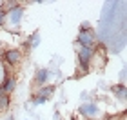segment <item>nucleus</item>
<instances>
[{"mask_svg":"<svg viewBox=\"0 0 127 120\" xmlns=\"http://www.w3.org/2000/svg\"><path fill=\"white\" fill-rule=\"evenodd\" d=\"M76 113H78V115L82 117L84 120H103V118H105V113H103V109L96 104V102H93V100L82 102Z\"/></svg>","mask_w":127,"mask_h":120,"instance_id":"obj_2","label":"nucleus"},{"mask_svg":"<svg viewBox=\"0 0 127 120\" xmlns=\"http://www.w3.org/2000/svg\"><path fill=\"white\" fill-rule=\"evenodd\" d=\"M124 78H125V69H122V71H120V80H122L120 84H124Z\"/></svg>","mask_w":127,"mask_h":120,"instance_id":"obj_14","label":"nucleus"},{"mask_svg":"<svg viewBox=\"0 0 127 120\" xmlns=\"http://www.w3.org/2000/svg\"><path fill=\"white\" fill-rule=\"evenodd\" d=\"M49 80H51V71L47 69V67H38V69L34 71L33 82H34V85H36V87H42V85L49 84Z\"/></svg>","mask_w":127,"mask_h":120,"instance_id":"obj_5","label":"nucleus"},{"mask_svg":"<svg viewBox=\"0 0 127 120\" xmlns=\"http://www.w3.org/2000/svg\"><path fill=\"white\" fill-rule=\"evenodd\" d=\"M45 102H47V100H45V98H42V96H38V95H33V96H31V106H33V107L44 106Z\"/></svg>","mask_w":127,"mask_h":120,"instance_id":"obj_11","label":"nucleus"},{"mask_svg":"<svg viewBox=\"0 0 127 120\" xmlns=\"http://www.w3.org/2000/svg\"><path fill=\"white\" fill-rule=\"evenodd\" d=\"M2 58H4V64L7 67H15L22 62V51L18 47H7L4 51Z\"/></svg>","mask_w":127,"mask_h":120,"instance_id":"obj_3","label":"nucleus"},{"mask_svg":"<svg viewBox=\"0 0 127 120\" xmlns=\"http://www.w3.org/2000/svg\"><path fill=\"white\" fill-rule=\"evenodd\" d=\"M4 9H5V26H9L11 31H16L24 20L26 5L18 2H5Z\"/></svg>","mask_w":127,"mask_h":120,"instance_id":"obj_1","label":"nucleus"},{"mask_svg":"<svg viewBox=\"0 0 127 120\" xmlns=\"http://www.w3.org/2000/svg\"><path fill=\"white\" fill-rule=\"evenodd\" d=\"M0 89L4 91V95L11 96V95L15 93V89H16V78L13 75H7V77L2 80V84H0Z\"/></svg>","mask_w":127,"mask_h":120,"instance_id":"obj_6","label":"nucleus"},{"mask_svg":"<svg viewBox=\"0 0 127 120\" xmlns=\"http://www.w3.org/2000/svg\"><path fill=\"white\" fill-rule=\"evenodd\" d=\"M40 42H42V35H40L38 31H34V33H31V35L26 38L24 47L26 49H36L38 45H40Z\"/></svg>","mask_w":127,"mask_h":120,"instance_id":"obj_9","label":"nucleus"},{"mask_svg":"<svg viewBox=\"0 0 127 120\" xmlns=\"http://www.w3.org/2000/svg\"><path fill=\"white\" fill-rule=\"evenodd\" d=\"M7 120H15V117H9V118H7Z\"/></svg>","mask_w":127,"mask_h":120,"instance_id":"obj_17","label":"nucleus"},{"mask_svg":"<svg viewBox=\"0 0 127 120\" xmlns=\"http://www.w3.org/2000/svg\"><path fill=\"white\" fill-rule=\"evenodd\" d=\"M24 120H31V118H24Z\"/></svg>","mask_w":127,"mask_h":120,"instance_id":"obj_18","label":"nucleus"},{"mask_svg":"<svg viewBox=\"0 0 127 120\" xmlns=\"http://www.w3.org/2000/svg\"><path fill=\"white\" fill-rule=\"evenodd\" d=\"M5 26V9L4 7H0V29Z\"/></svg>","mask_w":127,"mask_h":120,"instance_id":"obj_13","label":"nucleus"},{"mask_svg":"<svg viewBox=\"0 0 127 120\" xmlns=\"http://www.w3.org/2000/svg\"><path fill=\"white\" fill-rule=\"evenodd\" d=\"M95 42H96L95 29H91V31H78V35H76V45L78 47H95Z\"/></svg>","mask_w":127,"mask_h":120,"instance_id":"obj_4","label":"nucleus"},{"mask_svg":"<svg viewBox=\"0 0 127 120\" xmlns=\"http://www.w3.org/2000/svg\"><path fill=\"white\" fill-rule=\"evenodd\" d=\"M55 93H56V85L55 84H45V85H42V87H36V91H34L33 95H38V96H42V98L49 100Z\"/></svg>","mask_w":127,"mask_h":120,"instance_id":"obj_7","label":"nucleus"},{"mask_svg":"<svg viewBox=\"0 0 127 120\" xmlns=\"http://www.w3.org/2000/svg\"><path fill=\"white\" fill-rule=\"evenodd\" d=\"M91 29H93L91 22H87V20H85V22H82V24H80V29H78V31H91Z\"/></svg>","mask_w":127,"mask_h":120,"instance_id":"obj_12","label":"nucleus"},{"mask_svg":"<svg viewBox=\"0 0 127 120\" xmlns=\"http://www.w3.org/2000/svg\"><path fill=\"white\" fill-rule=\"evenodd\" d=\"M9 106H11V96L4 95L2 98H0V113H5L9 109Z\"/></svg>","mask_w":127,"mask_h":120,"instance_id":"obj_10","label":"nucleus"},{"mask_svg":"<svg viewBox=\"0 0 127 120\" xmlns=\"http://www.w3.org/2000/svg\"><path fill=\"white\" fill-rule=\"evenodd\" d=\"M111 93H113V96H114V98H116V100H120V102H122V104H124V102H125V98H127V89H125V84H113L111 85Z\"/></svg>","mask_w":127,"mask_h":120,"instance_id":"obj_8","label":"nucleus"},{"mask_svg":"<svg viewBox=\"0 0 127 120\" xmlns=\"http://www.w3.org/2000/svg\"><path fill=\"white\" fill-rule=\"evenodd\" d=\"M71 120H78V117H76V115H73V117H71Z\"/></svg>","mask_w":127,"mask_h":120,"instance_id":"obj_15","label":"nucleus"},{"mask_svg":"<svg viewBox=\"0 0 127 120\" xmlns=\"http://www.w3.org/2000/svg\"><path fill=\"white\" fill-rule=\"evenodd\" d=\"M2 96H4V91H2V89H0V98H2Z\"/></svg>","mask_w":127,"mask_h":120,"instance_id":"obj_16","label":"nucleus"}]
</instances>
